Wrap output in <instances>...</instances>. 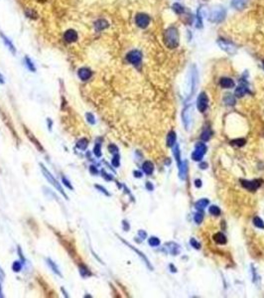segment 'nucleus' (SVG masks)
Listing matches in <instances>:
<instances>
[{
  "label": "nucleus",
  "instance_id": "1",
  "mask_svg": "<svg viewBox=\"0 0 264 298\" xmlns=\"http://www.w3.org/2000/svg\"><path fill=\"white\" fill-rule=\"evenodd\" d=\"M164 42L168 48L175 49L179 45V33L175 27H170L164 33Z\"/></svg>",
  "mask_w": 264,
  "mask_h": 298
},
{
  "label": "nucleus",
  "instance_id": "2",
  "mask_svg": "<svg viewBox=\"0 0 264 298\" xmlns=\"http://www.w3.org/2000/svg\"><path fill=\"white\" fill-rule=\"evenodd\" d=\"M40 166H41V170H42V173H43L44 174V176H45V178L47 179V180H48L51 184H52V185H53L56 189H57V190H58L61 194H62V195L66 198V199H67V200H68V196H67V194H66L65 193V191H64V189L62 188V186H61V184L58 182V181H57L56 180V179L54 178V176H53V175H52L51 173H50V171H49V170L48 169H47L45 166H44V165L43 164H42V163H40Z\"/></svg>",
  "mask_w": 264,
  "mask_h": 298
},
{
  "label": "nucleus",
  "instance_id": "3",
  "mask_svg": "<svg viewBox=\"0 0 264 298\" xmlns=\"http://www.w3.org/2000/svg\"><path fill=\"white\" fill-rule=\"evenodd\" d=\"M126 60L132 65L138 66L141 63V61H142V54H141L140 51L133 50V51H131V52H129L128 54H127Z\"/></svg>",
  "mask_w": 264,
  "mask_h": 298
},
{
  "label": "nucleus",
  "instance_id": "4",
  "mask_svg": "<svg viewBox=\"0 0 264 298\" xmlns=\"http://www.w3.org/2000/svg\"><path fill=\"white\" fill-rule=\"evenodd\" d=\"M218 44L221 49L226 52V53H228L230 55H233L236 53L237 48L232 43V42H228V41L224 40V39H219Z\"/></svg>",
  "mask_w": 264,
  "mask_h": 298
},
{
  "label": "nucleus",
  "instance_id": "5",
  "mask_svg": "<svg viewBox=\"0 0 264 298\" xmlns=\"http://www.w3.org/2000/svg\"><path fill=\"white\" fill-rule=\"evenodd\" d=\"M135 22H136V25H137L138 27L144 29V28H146L149 25L150 18L148 15H146V14H144V13H139L135 17Z\"/></svg>",
  "mask_w": 264,
  "mask_h": 298
},
{
  "label": "nucleus",
  "instance_id": "6",
  "mask_svg": "<svg viewBox=\"0 0 264 298\" xmlns=\"http://www.w3.org/2000/svg\"><path fill=\"white\" fill-rule=\"evenodd\" d=\"M224 16H225V12L223 8H215L211 14L210 20L211 22H221L224 19Z\"/></svg>",
  "mask_w": 264,
  "mask_h": 298
},
{
  "label": "nucleus",
  "instance_id": "7",
  "mask_svg": "<svg viewBox=\"0 0 264 298\" xmlns=\"http://www.w3.org/2000/svg\"><path fill=\"white\" fill-rule=\"evenodd\" d=\"M198 108H199V110L201 112H204L207 108V103H209V99H207V97L205 93H202L199 97H198Z\"/></svg>",
  "mask_w": 264,
  "mask_h": 298
},
{
  "label": "nucleus",
  "instance_id": "8",
  "mask_svg": "<svg viewBox=\"0 0 264 298\" xmlns=\"http://www.w3.org/2000/svg\"><path fill=\"white\" fill-rule=\"evenodd\" d=\"M78 38H79L78 33L74 29H70L68 31H66L64 34V40L66 42H68V43H74V42L78 40Z\"/></svg>",
  "mask_w": 264,
  "mask_h": 298
},
{
  "label": "nucleus",
  "instance_id": "9",
  "mask_svg": "<svg viewBox=\"0 0 264 298\" xmlns=\"http://www.w3.org/2000/svg\"><path fill=\"white\" fill-rule=\"evenodd\" d=\"M24 130H25V133H26L27 137L31 140V142L36 146V148H37L38 150H40L41 152H44V148H43V146H42V145H41V143L39 142V141L37 140L36 137H35L34 135H33L32 132H30L29 130H28L27 127H24Z\"/></svg>",
  "mask_w": 264,
  "mask_h": 298
},
{
  "label": "nucleus",
  "instance_id": "10",
  "mask_svg": "<svg viewBox=\"0 0 264 298\" xmlns=\"http://www.w3.org/2000/svg\"><path fill=\"white\" fill-rule=\"evenodd\" d=\"M78 76L82 81H87L92 78V72L87 68H81L78 72Z\"/></svg>",
  "mask_w": 264,
  "mask_h": 298
},
{
  "label": "nucleus",
  "instance_id": "11",
  "mask_svg": "<svg viewBox=\"0 0 264 298\" xmlns=\"http://www.w3.org/2000/svg\"><path fill=\"white\" fill-rule=\"evenodd\" d=\"M0 37L2 38V40H3V42H4V44H5V45L7 46V48L11 51V53H12L13 55H15V54H16V50H15V47H14V45L12 44V42H11L10 40H9L8 38H7L5 35H4L1 31H0Z\"/></svg>",
  "mask_w": 264,
  "mask_h": 298
},
{
  "label": "nucleus",
  "instance_id": "12",
  "mask_svg": "<svg viewBox=\"0 0 264 298\" xmlns=\"http://www.w3.org/2000/svg\"><path fill=\"white\" fill-rule=\"evenodd\" d=\"M260 181H252V182H247V181H242V185L248 189V190H250V191H254V190H256V189L260 186V183H259Z\"/></svg>",
  "mask_w": 264,
  "mask_h": 298
},
{
  "label": "nucleus",
  "instance_id": "13",
  "mask_svg": "<svg viewBox=\"0 0 264 298\" xmlns=\"http://www.w3.org/2000/svg\"><path fill=\"white\" fill-rule=\"evenodd\" d=\"M219 84L224 89H230V88H233L234 82L229 78H223V79H220Z\"/></svg>",
  "mask_w": 264,
  "mask_h": 298
},
{
  "label": "nucleus",
  "instance_id": "14",
  "mask_svg": "<svg viewBox=\"0 0 264 298\" xmlns=\"http://www.w3.org/2000/svg\"><path fill=\"white\" fill-rule=\"evenodd\" d=\"M247 3H248V0H232V5L235 9H238V10H240V9H243V8L246 7Z\"/></svg>",
  "mask_w": 264,
  "mask_h": 298
},
{
  "label": "nucleus",
  "instance_id": "15",
  "mask_svg": "<svg viewBox=\"0 0 264 298\" xmlns=\"http://www.w3.org/2000/svg\"><path fill=\"white\" fill-rule=\"evenodd\" d=\"M107 27H108V22L104 20V19H100V20H97L94 23V28H96V31H101Z\"/></svg>",
  "mask_w": 264,
  "mask_h": 298
},
{
  "label": "nucleus",
  "instance_id": "16",
  "mask_svg": "<svg viewBox=\"0 0 264 298\" xmlns=\"http://www.w3.org/2000/svg\"><path fill=\"white\" fill-rule=\"evenodd\" d=\"M142 168H143V171H144L146 174L150 175V174H152L153 170H154V165H153V163H152V162H150V161H146V162H144V163H143Z\"/></svg>",
  "mask_w": 264,
  "mask_h": 298
},
{
  "label": "nucleus",
  "instance_id": "17",
  "mask_svg": "<svg viewBox=\"0 0 264 298\" xmlns=\"http://www.w3.org/2000/svg\"><path fill=\"white\" fill-rule=\"evenodd\" d=\"M47 263L49 264V266L51 267V269H52V270H53L56 274H58L59 276H62V273H61L58 266H57V264H56L53 261H52L51 258H47Z\"/></svg>",
  "mask_w": 264,
  "mask_h": 298
},
{
  "label": "nucleus",
  "instance_id": "18",
  "mask_svg": "<svg viewBox=\"0 0 264 298\" xmlns=\"http://www.w3.org/2000/svg\"><path fill=\"white\" fill-rule=\"evenodd\" d=\"M183 117H184V122H185L186 126H189V123H190L191 121V107H188L184 110Z\"/></svg>",
  "mask_w": 264,
  "mask_h": 298
},
{
  "label": "nucleus",
  "instance_id": "19",
  "mask_svg": "<svg viewBox=\"0 0 264 298\" xmlns=\"http://www.w3.org/2000/svg\"><path fill=\"white\" fill-rule=\"evenodd\" d=\"M88 145V141L87 138H81L77 143V147L79 148L81 150H86Z\"/></svg>",
  "mask_w": 264,
  "mask_h": 298
},
{
  "label": "nucleus",
  "instance_id": "20",
  "mask_svg": "<svg viewBox=\"0 0 264 298\" xmlns=\"http://www.w3.org/2000/svg\"><path fill=\"white\" fill-rule=\"evenodd\" d=\"M247 92H248V89L245 86H239L238 88H236V89H235L234 94L236 97H242V96H244V93H246Z\"/></svg>",
  "mask_w": 264,
  "mask_h": 298
},
{
  "label": "nucleus",
  "instance_id": "21",
  "mask_svg": "<svg viewBox=\"0 0 264 298\" xmlns=\"http://www.w3.org/2000/svg\"><path fill=\"white\" fill-rule=\"evenodd\" d=\"M215 240L218 244H224L226 243V238H225V235L223 233H218L215 235Z\"/></svg>",
  "mask_w": 264,
  "mask_h": 298
},
{
  "label": "nucleus",
  "instance_id": "22",
  "mask_svg": "<svg viewBox=\"0 0 264 298\" xmlns=\"http://www.w3.org/2000/svg\"><path fill=\"white\" fill-rule=\"evenodd\" d=\"M176 142V134L175 132H170L168 137H167V144L168 146H173Z\"/></svg>",
  "mask_w": 264,
  "mask_h": 298
},
{
  "label": "nucleus",
  "instance_id": "23",
  "mask_svg": "<svg viewBox=\"0 0 264 298\" xmlns=\"http://www.w3.org/2000/svg\"><path fill=\"white\" fill-rule=\"evenodd\" d=\"M207 205H209V200H207V199H201L200 201H198L196 203V207H197V209H204V208H206Z\"/></svg>",
  "mask_w": 264,
  "mask_h": 298
},
{
  "label": "nucleus",
  "instance_id": "24",
  "mask_svg": "<svg viewBox=\"0 0 264 298\" xmlns=\"http://www.w3.org/2000/svg\"><path fill=\"white\" fill-rule=\"evenodd\" d=\"M25 63L27 65L28 69H29L30 71H32V72H36V68H35L34 64H33V62L29 58H28V57H26V58H25Z\"/></svg>",
  "mask_w": 264,
  "mask_h": 298
},
{
  "label": "nucleus",
  "instance_id": "25",
  "mask_svg": "<svg viewBox=\"0 0 264 298\" xmlns=\"http://www.w3.org/2000/svg\"><path fill=\"white\" fill-rule=\"evenodd\" d=\"M93 154L96 156V157H100L101 156V146L100 143H97L94 145V148H93Z\"/></svg>",
  "mask_w": 264,
  "mask_h": 298
},
{
  "label": "nucleus",
  "instance_id": "26",
  "mask_svg": "<svg viewBox=\"0 0 264 298\" xmlns=\"http://www.w3.org/2000/svg\"><path fill=\"white\" fill-rule=\"evenodd\" d=\"M173 9H174V11H175L176 13L178 14H182L184 13V11H185V9H184V7L182 5H180L179 3H175L173 5Z\"/></svg>",
  "mask_w": 264,
  "mask_h": 298
},
{
  "label": "nucleus",
  "instance_id": "27",
  "mask_svg": "<svg viewBox=\"0 0 264 298\" xmlns=\"http://www.w3.org/2000/svg\"><path fill=\"white\" fill-rule=\"evenodd\" d=\"M202 155H204V154H202V152H200V151L195 150L194 152H193V154H192V158L194 160H196V161H200V160L202 158Z\"/></svg>",
  "mask_w": 264,
  "mask_h": 298
},
{
  "label": "nucleus",
  "instance_id": "28",
  "mask_svg": "<svg viewBox=\"0 0 264 298\" xmlns=\"http://www.w3.org/2000/svg\"><path fill=\"white\" fill-rule=\"evenodd\" d=\"M79 272H81V274L83 276L91 275V272H89V270L84 266H79Z\"/></svg>",
  "mask_w": 264,
  "mask_h": 298
},
{
  "label": "nucleus",
  "instance_id": "29",
  "mask_svg": "<svg viewBox=\"0 0 264 298\" xmlns=\"http://www.w3.org/2000/svg\"><path fill=\"white\" fill-rule=\"evenodd\" d=\"M224 101L228 103V105H229V106L234 105V102H235L234 97L232 96V94H226L225 97H224Z\"/></svg>",
  "mask_w": 264,
  "mask_h": 298
},
{
  "label": "nucleus",
  "instance_id": "30",
  "mask_svg": "<svg viewBox=\"0 0 264 298\" xmlns=\"http://www.w3.org/2000/svg\"><path fill=\"white\" fill-rule=\"evenodd\" d=\"M12 269H13V271L19 272L22 269V264L19 261H14L12 264Z\"/></svg>",
  "mask_w": 264,
  "mask_h": 298
},
{
  "label": "nucleus",
  "instance_id": "31",
  "mask_svg": "<svg viewBox=\"0 0 264 298\" xmlns=\"http://www.w3.org/2000/svg\"><path fill=\"white\" fill-rule=\"evenodd\" d=\"M196 150L200 151V152H202V154H205L207 151V146L204 143H198L196 145Z\"/></svg>",
  "mask_w": 264,
  "mask_h": 298
},
{
  "label": "nucleus",
  "instance_id": "32",
  "mask_svg": "<svg viewBox=\"0 0 264 298\" xmlns=\"http://www.w3.org/2000/svg\"><path fill=\"white\" fill-rule=\"evenodd\" d=\"M253 223H254V225H255V226L257 227V228H260V229H263V228H264V224H263L262 220H261V219H259L258 217L254 218Z\"/></svg>",
  "mask_w": 264,
  "mask_h": 298
},
{
  "label": "nucleus",
  "instance_id": "33",
  "mask_svg": "<svg viewBox=\"0 0 264 298\" xmlns=\"http://www.w3.org/2000/svg\"><path fill=\"white\" fill-rule=\"evenodd\" d=\"M210 213L214 216H219L220 214V210L216 206H211L210 207Z\"/></svg>",
  "mask_w": 264,
  "mask_h": 298
},
{
  "label": "nucleus",
  "instance_id": "34",
  "mask_svg": "<svg viewBox=\"0 0 264 298\" xmlns=\"http://www.w3.org/2000/svg\"><path fill=\"white\" fill-rule=\"evenodd\" d=\"M149 244L152 245V247H157V245L160 244V240L159 239L155 238V236H152V238L149 239Z\"/></svg>",
  "mask_w": 264,
  "mask_h": 298
},
{
  "label": "nucleus",
  "instance_id": "35",
  "mask_svg": "<svg viewBox=\"0 0 264 298\" xmlns=\"http://www.w3.org/2000/svg\"><path fill=\"white\" fill-rule=\"evenodd\" d=\"M86 117H87V120L91 124H94V123H96V118H94V115L92 114V113L87 112V114H86Z\"/></svg>",
  "mask_w": 264,
  "mask_h": 298
},
{
  "label": "nucleus",
  "instance_id": "36",
  "mask_svg": "<svg viewBox=\"0 0 264 298\" xmlns=\"http://www.w3.org/2000/svg\"><path fill=\"white\" fill-rule=\"evenodd\" d=\"M62 181H63V184H64L65 186H67L69 189H70V190H72V191H74V187H73V185H72V184H70V182L68 180L67 178L63 176V177H62Z\"/></svg>",
  "mask_w": 264,
  "mask_h": 298
},
{
  "label": "nucleus",
  "instance_id": "37",
  "mask_svg": "<svg viewBox=\"0 0 264 298\" xmlns=\"http://www.w3.org/2000/svg\"><path fill=\"white\" fill-rule=\"evenodd\" d=\"M111 163H112V165L114 167H118L119 166V155L118 154H115L114 156H113V159H112Z\"/></svg>",
  "mask_w": 264,
  "mask_h": 298
},
{
  "label": "nucleus",
  "instance_id": "38",
  "mask_svg": "<svg viewBox=\"0 0 264 298\" xmlns=\"http://www.w3.org/2000/svg\"><path fill=\"white\" fill-rule=\"evenodd\" d=\"M245 143V140L244 139H235L232 141V144L233 145H237V146H243Z\"/></svg>",
  "mask_w": 264,
  "mask_h": 298
},
{
  "label": "nucleus",
  "instance_id": "39",
  "mask_svg": "<svg viewBox=\"0 0 264 298\" xmlns=\"http://www.w3.org/2000/svg\"><path fill=\"white\" fill-rule=\"evenodd\" d=\"M210 136H211V131L209 129H206L204 132H202V138L204 139V140H207L210 138Z\"/></svg>",
  "mask_w": 264,
  "mask_h": 298
},
{
  "label": "nucleus",
  "instance_id": "40",
  "mask_svg": "<svg viewBox=\"0 0 264 298\" xmlns=\"http://www.w3.org/2000/svg\"><path fill=\"white\" fill-rule=\"evenodd\" d=\"M108 150H109L111 153H117V151H118V148H117L114 144H110L109 146H108Z\"/></svg>",
  "mask_w": 264,
  "mask_h": 298
},
{
  "label": "nucleus",
  "instance_id": "41",
  "mask_svg": "<svg viewBox=\"0 0 264 298\" xmlns=\"http://www.w3.org/2000/svg\"><path fill=\"white\" fill-rule=\"evenodd\" d=\"M195 221H196V223L198 224H200L201 222L202 221V215L200 214V213H198V214L195 215Z\"/></svg>",
  "mask_w": 264,
  "mask_h": 298
},
{
  "label": "nucleus",
  "instance_id": "42",
  "mask_svg": "<svg viewBox=\"0 0 264 298\" xmlns=\"http://www.w3.org/2000/svg\"><path fill=\"white\" fill-rule=\"evenodd\" d=\"M94 187H96V189H98V190H100V192L104 193L106 196H109V193H108V192H107V191L105 190V189L103 188V187H101V186H100V185H96V186H94Z\"/></svg>",
  "mask_w": 264,
  "mask_h": 298
},
{
  "label": "nucleus",
  "instance_id": "43",
  "mask_svg": "<svg viewBox=\"0 0 264 298\" xmlns=\"http://www.w3.org/2000/svg\"><path fill=\"white\" fill-rule=\"evenodd\" d=\"M191 244H192L194 248H200V244L198 243L195 239H192V240H191Z\"/></svg>",
  "mask_w": 264,
  "mask_h": 298
},
{
  "label": "nucleus",
  "instance_id": "44",
  "mask_svg": "<svg viewBox=\"0 0 264 298\" xmlns=\"http://www.w3.org/2000/svg\"><path fill=\"white\" fill-rule=\"evenodd\" d=\"M4 277H5V274H4V271L2 270V268L0 267V279L3 280V279H4Z\"/></svg>",
  "mask_w": 264,
  "mask_h": 298
},
{
  "label": "nucleus",
  "instance_id": "45",
  "mask_svg": "<svg viewBox=\"0 0 264 298\" xmlns=\"http://www.w3.org/2000/svg\"><path fill=\"white\" fill-rule=\"evenodd\" d=\"M89 170H91L92 173H94V174L97 173V170H96V168H94V166H91L89 167Z\"/></svg>",
  "mask_w": 264,
  "mask_h": 298
},
{
  "label": "nucleus",
  "instance_id": "46",
  "mask_svg": "<svg viewBox=\"0 0 264 298\" xmlns=\"http://www.w3.org/2000/svg\"><path fill=\"white\" fill-rule=\"evenodd\" d=\"M18 253H19V257H20V258H21V259H23V261H24V257H23V255H22V253H21V248H20V247H18Z\"/></svg>",
  "mask_w": 264,
  "mask_h": 298
},
{
  "label": "nucleus",
  "instance_id": "47",
  "mask_svg": "<svg viewBox=\"0 0 264 298\" xmlns=\"http://www.w3.org/2000/svg\"><path fill=\"white\" fill-rule=\"evenodd\" d=\"M196 186H197V187H201V186H202L201 180H196Z\"/></svg>",
  "mask_w": 264,
  "mask_h": 298
},
{
  "label": "nucleus",
  "instance_id": "48",
  "mask_svg": "<svg viewBox=\"0 0 264 298\" xmlns=\"http://www.w3.org/2000/svg\"><path fill=\"white\" fill-rule=\"evenodd\" d=\"M139 235H140L141 236H142L143 239L146 236V233H144V231H139Z\"/></svg>",
  "mask_w": 264,
  "mask_h": 298
},
{
  "label": "nucleus",
  "instance_id": "49",
  "mask_svg": "<svg viewBox=\"0 0 264 298\" xmlns=\"http://www.w3.org/2000/svg\"><path fill=\"white\" fill-rule=\"evenodd\" d=\"M0 84H4V78L1 74H0Z\"/></svg>",
  "mask_w": 264,
  "mask_h": 298
},
{
  "label": "nucleus",
  "instance_id": "50",
  "mask_svg": "<svg viewBox=\"0 0 264 298\" xmlns=\"http://www.w3.org/2000/svg\"><path fill=\"white\" fill-rule=\"evenodd\" d=\"M47 120L49 121V129H51V128H52V121H51L50 118H48V119H47Z\"/></svg>",
  "mask_w": 264,
  "mask_h": 298
},
{
  "label": "nucleus",
  "instance_id": "51",
  "mask_svg": "<svg viewBox=\"0 0 264 298\" xmlns=\"http://www.w3.org/2000/svg\"><path fill=\"white\" fill-rule=\"evenodd\" d=\"M134 174H135L136 177H138V178L141 177V173H140V172H134Z\"/></svg>",
  "mask_w": 264,
  "mask_h": 298
},
{
  "label": "nucleus",
  "instance_id": "52",
  "mask_svg": "<svg viewBox=\"0 0 264 298\" xmlns=\"http://www.w3.org/2000/svg\"><path fill=\"white\" fill-rule=\"evenodd\" d=\"M147 188H148V189H150V190H152V189H153V187L151 186V184H150L149 182L147 183Z\"/></svg>",
  "mask_w": 264,
  "mask_h": 298
},
{
  "label": "nucleus",
  "instance_id": "53",
  "mask_svg": "<svg viewBox=\"0 0 264 298\" xmlns=\"http://www.w3.org/2000/svg\"><path fill=\"white\" fill-rule=\"evenodd\" d=\"M3 297V293H2V289H1V285H0V298Z\"/></svg>",
  "mask_w": 264,
  "mask_h": 298
},
{
  "label": "nucleus",
  "instance_id": "54",
  "mask_svg": "<svg viewBox=\"0 0 264 298\" xmlns=\"http://www.w3.org/2000/svg\"><path fill=\"white\" fill-rule=\"evenodd\" d=\"M201 166H202V169H205V168H206V166H207V164H206V163H202V164L201 165Z\"/></svg>",
  "mask_w": 264,
  "mask_h": 298
},
{
  "label": "nucleus",
  "instance_id": "55",
  "mask_svg": "<svg viewBox=\"0 0 264 298\" xmlns=\"http://www.w3.org/2000/svg\"><path fill=\"white\" fill-rule=\"evenodd\" d=\"M263 68H264V61H263Z\"/></svg>",
  "mask_w": 264,
  "mask_h": 298
}]
</instances>
